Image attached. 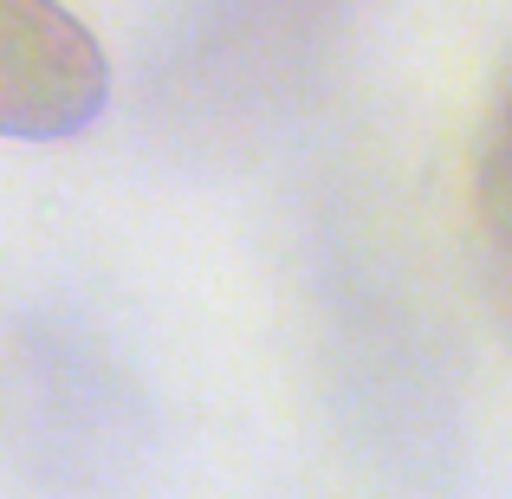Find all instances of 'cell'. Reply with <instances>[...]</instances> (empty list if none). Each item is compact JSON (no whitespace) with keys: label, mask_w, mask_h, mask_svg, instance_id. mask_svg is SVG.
Segmentation results:
<instances>
[{"label":"cell","mask_w":512,"mask_h":499,"mask_svg":"<svg viewBox=\"0 0 512 499\" xmlns=\"http://www.w3.org/2000/svg\"><path fill=\"white\" fill-rule=\"evenodd\" d=\"M111 111V59L59 0H0V137L65 143Z\"/></svg>","instance_id":"6da1fadb"},{"label":"cell","mask_w":512,"mask_h":499,"mask_svg":"<svg viewBox=\"0 0 512 499\" xmlns=\"http://www.w3.org/2000/svg\"><path fill=\"white\" fill-rule=\"evenodd\" d=\"M474 195H480V214H487V227L500 234V247H512V78L500 85V104H493L487 137H480Z\"/></svg>","instance_id":"7a4b0ae2"}]
</instances>
